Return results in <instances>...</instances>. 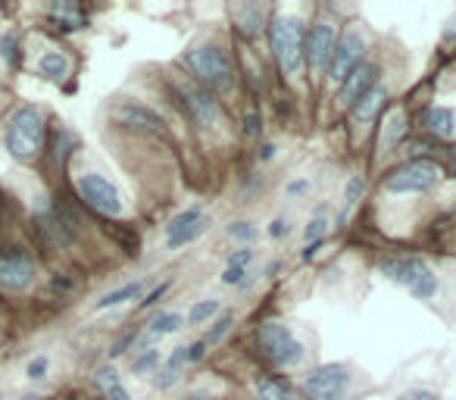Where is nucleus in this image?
I'll return each mask as SVG.
<instances>
[{"instance_id":"obj_4","label":"nucleus","mask_w":456,"mask_h":400,"mask_svg":"<svg viewBox=\"0 0 456 400\" xmlns=\"http://www.w3.org/2000/svg\"><path fill=\"white\" fill-rule=\"evenodd\" d=\"M269 45H273L275 63L285 76H297L300 63H304V45H306V32L300 26V20L294 16H279L269 26Z\"/></svg>"},{"instance_id":"obj_10","label":"nucleus","mask_w":456,"mask_h":400,"mask_svg":"<svg viewBox=\"0 0 456 400\" xmlns=\"http://www.w3.org/2000/svg\"><path fill=\"white\" fill-rule=\"evenodd\" d=\"M35 279V263L22 250H0V285L10 291H22Z\"/></svg>"},{"instance_id":"obj_39","label":"nucleus","mask_w":456,"mask_h":400,"mask_svg":"<svg viewBox=\"0 0 456 400\" xmlns=\"http://www.w3.org/2000/svg\"><path fill=\"white\" fill-rule=\"evenodd\" d=\"M166 288H169V285H159V288H153V291L147 294V300H141V306H153V304H157V300L166 294Z\"/></svg>"},{"instance_id":"obj_5","label":"nucleus","mask_w":456,"mask_h":400,"mask_svg":"<svg viewBox=\"0 0 456 400\" xmlns=\"http://www.w3.org/2000/svg\"><path fill=\"white\" fill-rule=\"evenodd\" d=\"M256 344H260L263 356L281 369L300 366L306 356V347L294 338V331L285 322H263L256 329Z\"/></svg>"},{"instance_id":"obj_28","label":"nucleus","mask_w":456,"mask_h":400,"mask_svg":"<svg viewBox=\"0 0 456 400\" xmlns=\"http://www.w3.org/2000/svg\"><path fill=\"white\" fill-rule=\"evenodd\" d=\"M238 16H241V32L244 35H260V16H263V10L260 7H238Z\"/></svg>"},{"instance_id":"obj_8","label":"nucleus","mask_w":456,"mask_h":400,"mask_svg":"<svg viewBox=\"0 0 456 400\" xmlns=\"http://www.w3.org/2000/svg\"><path fill=\"white\" fill-rule=\"evenodd\" d=\"M76 191L85 200V207H91L101 216H122V194L110 178L97 176V172H85L76 178Z\"/></svg>"},{"instance_id":"obj_27","label":"nucleus","mask_w":456,"mask_h":400,"mask_svg":"<svg viewBox=\"0 0 456 400\" xmlns=\"http://www.w3.org/2000/svg\"><path fill=\"white\" fill-rule=\"evenodd\" d=\"M216 313H219V300H200V304H194L188 310V322L200 325V322H207L209 316H216Z\"/></svg>"},{"instance_id":"obj_42","label":"nucleus","mask_w":456,"mask_h":400,"mask_svg":"<svg viewBox=\"0 0 456 400\" xmlns=\"http://www.w3.org/2000/svg\"><path fill=\"white\" fill-rule=\"evenodd\" d=\"M269 235H273V238L288 235V223H285V219H275V223H273V229H269Z\"/></svg>"},{"instance_id":"obj_26","label":"nucleus","mask_w":456,"mask_h":400,"mask_svg":"<svg viewBox=\"0 0 456 400\" xmlns=\"http://www.w3.org/2000/svg\"><path fill=\"white\" fill-rule=\"evenodd\" d=\"M232 325H235V310H222L219 319L213 322V329H209V335L203 338V341H207V347H209V344H219L222 338L232 331Z\"/></svg>"},{"instance_id":"obj_3","label":"nucleus","mask_w":456,"mask_h":400,"mask_svg":"<svg viewBox=\"0 0 456 400\" xmlns=\"http://www.w3.org/2000/svg\"><path fill=\"white\" fill-rule=\"evenodd\" d=\"M184 63H188V69L197 76V82L207 85V91H232V85H235L232 60L216 45H200V47H194V51H188Z\"/></svg>"},{"instance_id":"obj_32","label":"nucleus","mask_w":456,"mask_h":400,"mask_svg":"<svg viewBox=\"0 0 456 400\" xmlns=\"http://www.w3.org/2000/svg\"><path fill=\"white\" fill-rule=\"evenodd\" d=\"M47 369H51V360H47V356L41 354V356H35V360H28L26 375L32 381H38V379H45V375H47Z\"/></svg>"},{"instance_id":"obj_35","label":"nucleus","mask_w":456,"mask_h":400,"mask_svg":"<svg viewBox=\"0 0 456 400\" xmlns=\"http://www.w3.org/2000/svg\"><path fill=\"white\" fill-rule=\"evenodd\" d=\"M397 400H441L435 391H428V388H410V391H403Z\"/></svg>"},{"instance_id":"obj_13","label":"nucleus","mask_w":456,"mask_h":400,"mask_svg":"<svg viewBox=\"0 0 456 400\" xmlns=\"http://www.w3.org/2000/svg\"><path fill=\"white\" fill-rule=\"evenodd\" d=\"M113 119L126 128H134V132H153V135H163L166 132V122L153 113L151 107H141L134 101H122L113 107Z\"/></svg>"},{"instance_id":"obj_7","label":"nucleus","mask_w":456,"mask_h":400,"mask_svg":"<svg viewBox=\"0 0 456 400\" xmlns=\"http://www.w3.org/2000/svg\"><path fill=\"white\" fill-rule=\"evenodd\" d=\"M354 385V375L341 363H325V366L313 369L304 381V397L306 400H344Z\"/></svg>"},{"instance_id":"obj_2","label":"nucleus","mask_w":456,"mask_h":400,"mask_svg":"<svg viewBox=\"0 0 456 400\" xmlns=\"http://www.w3.org/2000/svg\"><path fill=\"white\" fill-rule=\"evenodd\" d=\"M381 275H385L387 282H394V285L406 288V291L412 294V298L419 300H428L437 294V279L435 273H431V266L425 260H419V257H387V260H381Z\"/></svg>"},{"instance_id":"obj_30","label":"nucleus","mask_w":456,"mask_h":400,"mask_svg":"<svg viewBox=\"0 0 456 400\" xmlns=\"http://www.w3.org/2000/svg\"><path fill=\"white\" fill-rule=\"evenodd\" d=\"M0 57L13 66L20 63V41H16V35H4V38H0Z\"/></svg>"},{"instance_id":"obj_18","label":"nucleus","mask_w":456,"mask_h":400,"mask_svg":"<svg viewBox=\"0 0 456 400\" xmlns=\"http://www.w3.org/2000/svg\"><path fill=\"white\" fill-rule=\"evenodd\" d=\"M38 72L45 78H51V82H63V78L69 76V60L60 51H45L38 60Z\"/></svg>"},{"instance_id":"obj_14","label":"nucleus","mask_w":456,"mask_h":400,"mask_svg":"<svg viewBox=\"0 0 456 400\" xmlns=\"http://www.w3.org/2000/svg\"><path fill=\"white\" fill-rule=\"evenodd\" d=\"M379 85V66L375 63H360L347 78L341 82V103L344 107H356L369 91Z\"/></svg>"},{"instance_id":"obj_44","label":"nucleus","mask_w":456,"mask_h":400,"mask_svg":"<svg viewBox=\"0 0 456 400\" xmlns=\"http://www.w3.org/2000/svg\"><path fill=\"white\" fill-rule=\"evenodd\" d=\"M275 157V144H263L260 147V159H273Z\"/></svg>"},{"instance_id":"obj_22","label":"nucleus","mask_w":456,"mask_h":400,"mask_svg":"<svg viewBox=\"0 0 456 400\" xmlns=\"http://www.w3.org/2000/svg\"><path fill=\"white\" fill-rule=\"evenodd\" d=\"M256 400H291V385L275 375L256 379Z\"/></svg>"},{"instance_id":"obj_21","label":"nucleus","mask_w":456,"mask_h":400,"mask_svg":"<svg viewBox=\"0 0 456 400\" xmlns=\"http://www.w3.org/2000/svg\"><path fill=\"white\" fill-rule=\"evenodd\" d=\"M97 385H101L107 400H132V394L126 391V385H122L119 372H116L113 366H103L101 372H97Z\"/></svg>"},{"instance_id":"obj_43","label":"nucleus","mask_w":456,"mask_h":400,"mask_svg":"<svg viewBox=\"0 0 456 400\" xmlns=\"http://www.w3.org/2000/svg\"><path fill=\"white\" fill-rule=\"evenodd\" d=\"M304 191H310V182H304V178L288 184V194H304Z\"/></svg>"},{"instance_id":"obj_16","label":"nucleus","mask_w":456,"mask_h":400,"mask_svg":"<svg viewBox=\"0 0 456 400\" xmlns=\"http://www.w3.org/2000/svg\"><path fill=\"white\" fill-rule=\"evenodd\" d=\"M385 97H387V91L381 88V85H375V88L354 107V122H356V126H369V122L375 119V113L381 110V103H385Z\"/></svg>"},{"instance_id":"obj_12","label":"nucleus","mask_w":456,"mask_h":400,"mask_svg":"<svg viewBox=\"0 0 456 400\" xmlns=\"http://www.w3.org/2000/svg\"><path fill=\"white\" fill-rule=\"evenodd\" d=\"M178 91H182L184 103H188L191 119H194L197 126L213 128L216 122H219V107H216L213 94H209L207 88H200V85H194V82H182L178 85Z\"/></svg>"},{"instance_id":"obj_6","label":"nucleus","mask_w":456,"mask_h":400,"mask_svg":"<svg viewBox=\"0 0 456 400\" xmlns=\"http://www.w3.org/2000/svg\"><path fill=\"white\" fill-rule=\"evenodd\" d=\"M444 169L435 159H410V163L397 166L385 176V191L391 194H422V191L435 188L441 182Z\"/></svg>"},{"instance_id":"obj_38","label":"nucleus","mask_w":456,"mask_h":400,"mask_svg":"<svg viewBox=\"0 0 456 400\" xmlns=\"http://www.w3.org/2000/svg\"><path fill=\"white\" fill-rule=\"evenodd\" d=\"M203 354H207V341H197L188 347V363H200Z\"/></svg>"},{"instance_id":"obj_31","label":"nucleus","mask_w":456,"mask_h":400,"mask_svg":"<svg viewBox=\"0 0 456 400\" xmlns=\"http://www.w3.org/2000/svg\"><path fill=\"white\" fill-rule=\"evenodd\" d=\"M362 191H366V182H362L360 176H354V178H350V182H347V188H344V204L354 207L356 200H360V197H362Z\"/></svg>"},{"instance_id":"obj_19","label":"nucleus","mask_w":456,"mask_h":400,"mask_svg":"<svg viewBox=\"0 0 456 400\" xmlns=\"http://www.w3.org/2000/svg\"><path fill=\"white\" fill-rule=\"evenodd\" d=\"M184 325V319L178 316V313H159L157 319H151V325H147V335H144V344L147 341H159V338L166 335H175L178 329Z\"/></svg>"},{"instance_id":"obj_17","label":"nucleus","mask_w":456,"mask_h":400,"mask_svg":"<svg viewBox=\"0 0 456 400\" xmlns=\"http://www.w3.org/2000/svg\"><path fill=\"white\" fill-rule=\"evenodd\" d=\"M184 363H188V347H175V354L166 360V366L157 372V388H172L178 379H182V369H184Z\"/></svg>"},{"instance_id":"obj_34","label":"nucleus","mask_w":456,"mask_h":400,"mask_svg":"<svg viewBox=\"0 0 456 400\" xmlns=\"http://www.w3.org/2000/svg\"><path fill=\"white\" fill-rule=\"evenodd\" d=\"M228 235L232 238H238V241H250V238L256 235V229L250 223H235L232 229H228Z\"/></svg>"},{"instance_id":"obj_9","label":"nucleus","mask_w":456,"mask_h":400,"mask_svg":"<svg viewBox=\"0 0 456 400\" xmlns=\"http://www.w3.org/2000/svg\"><path fill=\"white\" fill-rule=\"evenodd\" d=\"M362 53H366V41H362L360 32H344L341 38H338L335 45V53H331V63H329V76L331 82H344V78L350 76V72L360 66Z\"/></svg>"},{"instance_id":"obj_15","label":"nucleus","mask_w":456,"mask_h":400,"mask_svg":"<svg viewBox=\"0 0 456 400\" xmlns=\"http://www.w3.org/2000/svg\"><path fill=\"white\" fill-rule=\"evenodd\" d=\"M422 126H425V132L437 135V138H450L456 128V113L447 107H425Z\"/></svg>"},{"instance_id":"obj_33","label":"nucleus","mask_w":456,"mask_h":400,"mask_svg":"<svg viewBox=\"0 0 456 400\" xmlns=\"http://www.w3.org/2000/svg\"><path fill=\"white\" fill-rule=\"evenodd\" d=\"M250 260H254V250H250V248L232 250V254H228V266H238V269H244Z\"/></svg>"},{"instance_id":"obj_20","label":"nucleus","mask_w":456,"mask_h":400,"mask_svg":"<svg viewBox=\"0 0 456 400\" xmlns=\"http://www.w3.org/2000/svg\"><path fill=\"white\" fill-rule=\"evenodd\" d=\"M47 13H51V20L57 22L60 29H66V32L82 29L85 22H88V16H85L78 7H72V4H53V7H47Z\"/></svg>"},{"instance_id":"obj_25","label":"nucleus","mask_w":456,"mask_h":400,"mask_svg":"<svg viewBox=\"0 0 456 400\" xmlns=\"http://www.w3.org/2000/svg\"><path fill=\"white\" fill-rule=\"evenodd\" d=\"M159 350H153V347H144L138 356H134V363H132V372L134 375H151V372H159Z\"/></svg>"},{"instance_id":"obj_36","label":"nucleus","mask_w":456,"mask_h":400,"mask_svg":"<svg viewBox=\"0 0 456 400\" xmlns=\"http://www.w3.org/2000/svg\"><path fill=\"white\" fill-rule=\"evenodd\" d=\"M325 232V219H313L310 225H306V232H304V238H306V244H313V241H319V235Z\"/></svg>"},{"instance_id":"obj_23","label":"nucleus","mask_w":456,"mask_h":400,"mask_svg":"<svg viewBox=\"0 0 456 400\" xmlns=\"http://www.w3.org/2000/svg\"><path fill=\"white\" fill-rule=\"evenodd\" d=\"M141 288H144V282H128V285H122V288H116V291L103 294V298L97 300L94 310H110V306H122L126 300H134V298H138Z\"/></svg>"},{"instance_id":"obj_41","label":"nucleus","mask_w":456,"mask_h":400,"mask_svg":"<svg viewBox=\"0 0 456 400\" xmlns=\"http://www.w3.org/2000/svg\"><path fill=\"white\" fill-rule=\"evenodd\" d=\"M244 132H248L250 138H254V135H260V119H256V113L248 116V126H244Z\"/></svg>"},{"instance_id":"obj_37","label":"nucleus","mask_w":456,"mask_h":400,"mask_svg":"<svg viewBox=\"0 0 456 400\" xmlns=\"http://www.w3.org/2000/svg\"><path fill=\"white\" fill-rule=\"evenodd\" d=\"M244 275H248V273H244V269H238V266H228L225 273H222V282H225V285H241V282H244Z\"/></svg>"},{"instance_id":"obj_40","label":"nucleus","mask_w":456,"mask_h":400,"mask_svg":"<svg viewBox=\"0 0 456 400\" xmlns=\"http://www.w3.org/2000/svg\"><path fill=\"white\" fill-rule=\"evenodd\" d=\"M319 250H322V241H313V244H306V250L300 257H304V263H310V260H316Z\"/></svg>"},{"instance_id":"obj_24","label":"nucleus","mask_w":456,"mask_h":400,"mask_svg":"<svg viewBox=\"0 0 456 400\" xmlns=\"http://www.w3.org/2000/svg\"><path fill=\"white\" fill-rule=\"evenodd\" d=\"M200 219H203V210H200V207H188V210H182L175 219H172L169 225H166V235H169V238L182 235V232L194 229V225L200 223Z\"/></svg>"},{"instance_id":"obj_1","label":"nucleus","mask_w":456,"mask_h":400,"mask_svg":"<svg viewBox=\"0 0 456 400\" xmlns=\"http://www.w3.org/2000/svg\"><path fill=\"white\" fill-rule=\"evenodd\" d=\"M45 135L47 122L38 107H22L13 113L7 128V151L22 163H32L41 151H45Z\"/></svg>"},{"instance_id":"obj_29","label":"nucleus","mask_w":456,"mask_h":400,"mask_svg":"<svg viewBox=\"0 0 456 400\" xmlns=\"http://www.w3.org/2000/svg\"><path fill=\"white\" fill-rule=\"evenodd\" d=\"M207 225H209V223H207V216H203L200 223L194 225V229H188V232H182V235L169 238V248H172V250H178V248H184V244H191L194 238H200L203 232H207Z\"/></svg>"},{"instance_id":"obj_11","label":"nucleus","mask_w":456,"mask_h":400,"mask_svg":"<svg viewBox=\"0 0 456 400\" xmlns=\"http://www.w3.org/2000/svg\"><path fill=\"white\" fill-rule=\"evenodd\" d=\"M335 29L329 26V22H316V26L310 29V35H306V45H304V57L306 63H310L313 72H322L329 69L331 63V53H335Z\"/></svg>"}]
</instances>
